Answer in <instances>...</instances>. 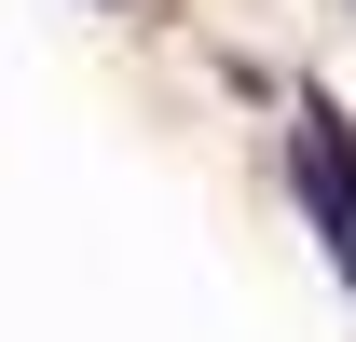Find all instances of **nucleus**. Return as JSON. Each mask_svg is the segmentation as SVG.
I'll return each mask as SVG.
<instances>
[{"mask_svg":"<svg viewBox=\"0 0 356 342\" xmlns=\"http://www.w3.org/2000/svg\"><path fill=\"white\" fill-rule=\"evenodd\" d=\"M288 178H302V206H315V247L343 260V288H356V137L329 124V110H302V137H288Z\"/></svg>","mask_w":356,"mask_h":342,"instance_id":"f257e3e1","label":"nucleus"},{"mask_svg":"<svg viewBox=\"0 0 356 342\" xmlns=\"http://www.w3.org/2000/svg\"><path fill=\"white\" fill-rule=\"evenodd\" d=\"M329 28H343V42H356V0H329Z\"/></svg>","mask_w":356,"mask_h":342,"instance_id":"f03ea898","label":"nucleus"}]
</instances>
